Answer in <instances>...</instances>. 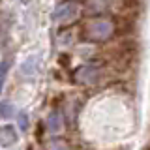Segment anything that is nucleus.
<instances>
[{
	"label": "nucleus",
	"mask_w": 150,
	"mask_h": 150,
	"mask_svg": "<svg viewBox=\"0 0 150 150\" xmlns=\"http://www.w3.org/2000/svg\"><path fill=\"white\" fill-rule=\"evenodd\" d=\"M60 126H62V118H58V115L53 112V115H51V118H49V128H51V131L56 133V131L60 129Z\"/></svg>",
	"instance_id": "1"
},
{
	"label": "nucleus",
	"mask_w": 150,
	"mask_h": 150,
	"mask_svg": "<svg viewBox=\"0 0 150 150\" xmlns=\"http://www.w3.org/2000/svg\"><path fill=\"white\" fill-rule=\"evenodd\" d=\"M0 112H4V115H9V112H11V107H9L8 103H0Z\"/></svg>",
	"instance_id": "3"
},
{
	"label": "nucleus",
	"mask_w": 150,
	"mask_h": 150,
	"mask_svg": "<svg viewBox=\"0 0 150 150\" xmlns=\"http://www.w3.org/2000/svg\"><path fill=\"white\" fill-rule=\"evenodd\" d=\"M8 68H9V62L0 64V88H2V84H4V79H6V71H8Z\"/></svg>",
	"instance_id": "2"
}]
</instances>
